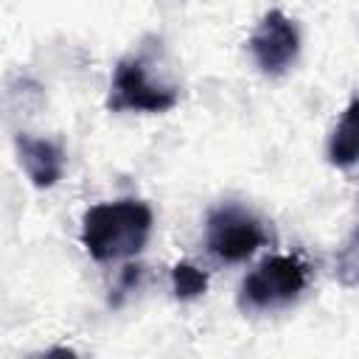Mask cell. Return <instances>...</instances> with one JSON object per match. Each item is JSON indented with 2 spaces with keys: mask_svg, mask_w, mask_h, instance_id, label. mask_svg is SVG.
Instances as JSON below:
<instances>
[{
  "mask_svg": "<svg viewBox=\"0 0 359 359\" xmlns=\"http://www.w3.org/2000/svg\"><path fill=\"white\" fill-rule=\"evenodd\" d=\"M151 208L137 199L93 205L81 219V244L95 261L137 255L151 236Z\"/></svg>",
  "mask_w": 359,
  "mask_h": 359,
  "instance_id": "cell-1",
  "label": "cell"
},
{
  "mask_svg": "<svg viewBox=\"0 0 359 359\" xmlns=\"http://www.w3.org/2000/svg\"><path fill=\"white\" fill-rule=\"evenodd\" d=\"M309 283V266L297 255L264 258L241 283V306L266 311L286 306L303 294Z\"/></svg>",
  "mask_w": 359,
  "mask_h": 359,
  "instance_id": "cell-2",
  "label": "cell"
},
{
  "mask_svg": "<svg viewBox=\"0 0 359 359\" xmlns=\"http://www.w3.org/2000/svg\"><path fill=\"white\" fill-rule=\"evenodd\" d=\"M264 241L261 222L238 205H222L208 216V250L227 264L247 261Z\"/></svg>",
  "mask_w": 359,
  "mask_h": 359,
  "instance_id": "cell-3",
  "label": "cell"
},
{
  "mask_svg": "<svg viewBox=\"0 0 359 359\" xmlns=\"http://www.w3.org/2000/svg\"><path fill=\"white\" fill-rule=\"evenodd\" d=\"M180 101V93L174 87L157 84L149 79L146 65L140 59H123L115 67L112 76V93H109V109H135V112H165Z\"/></svg>",
  "mask_w": 359,
  "mask_h": 359,
  "instance_id": "cell-4",
  "label": "cell"
},
{
  "mask_svg": "<svg viewBox=\"0 0 359 359\" xmlns=\"http://www.w3.org/2000/svg\"><path fill=\"white\" fill-rule=\"evenodd\" d=\"M255 65L269 73V76H278L283 73L286 67L294 65L297 53H300V34H297V25L278 8L266 11L261 17V22L255 25L250 42H247Z\"/></svg>",
  "mask_w": 359,
  "mask_h": 359,
  "instance_id": "cell-5",
  "label": "cell"
},
{
  "mask_svg": "<svg viewBox=\"0 0 359 359\" xmlns=\"http://www.w3.org/2000/svg\"><path fill=\"white\" fill-rule=\"evenodd\" d=\"M17 151H20V163L25 168L28 180L36 188L56 185V180L62 177V168H65V154L53 140L20 135L17 137Z\"/></svg>",
  "mask_w": 359,
  "mask_h": 359,
  "instance_id": "cell-6",
  "label": "cell"
},
{
  "mask_svg": "<svg viewBox=\"0 0 359 359\" xmlns=\"http://www.w3.org/2000/svg\"><path fill=\"white\" fill-rule=\"evenodd\" d=\"M328 160L339 168H348L359 160V98L348 104L328 140Z\"/></svg>",
  "mask_w": 359,
  "mask_h": 359,
  "instance_id": "cell-7",
  "label": "cell"
},
{
  "mask_svg": "<svg viewBox=\"0 0 359 359\" xmlns=\"http://www.w3.org/2000/svg\"><path fill=\"white\" fill-rule=\"evenodd\" d=\"M171 283H174V294L177 297L191 300V297H199L208 289V275L199 266H194L188 261H180L171 269Z\"/></svg>",
  "mask_w": 359,
  "mask_h": 359,
  "instance_id": "cell-8",
  "label": "cell"
}]
</instances>
